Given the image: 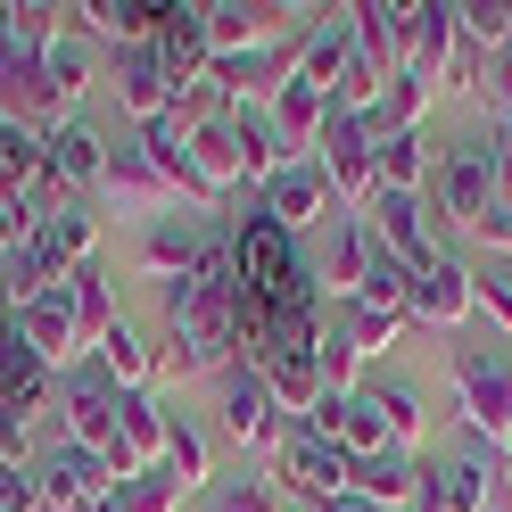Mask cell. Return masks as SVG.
Returning <instances> with one entry per match:
<instances>
[{"label": "cell", "mask_w": 512, "mask_h": 512, "mask_svg": "<svg viewBox=\"0 0 512 512\" xmlns=\"http://www.w3.org/2000/svg\"><path fill=\"white\" fill-rule=\"evenodd\" d=\"M479 273V314L496 323V339L512 347V256H488V265H471Z\"/></svg>", "instance_id": "cell-31"}, {"label": "cell", "mask_w": 512, "mask_h": 512, "mask_svg": "<svg viewBox=\"0 0 512 512\" xmlns=\"http://www.w3.org/2000/svg\"><path fill=\"white\" fill-rule=\"evenodd\" d=\"M446 380H455L463 438L504 455V438H512V347L504 339H446Z\"/></svg>", "instance_id": "cell-1"}, {"label": "cell", "mask_w": 512, "mask_h": 512, "mask_svg": "<svg viewBox=\"0 0 512 512\" xmlns=\"http://www.w3.org/2000/svg\"><path fill=\"white\" fill-rule=\"evenodd\" d=\"M108 91H116V116H133V133L157 124V116L182 100L174 75L157 67V50H116V58H108Z\"/></svg>", "instance_id": "cell-19"}, {"label": "cell", "mask_w": 512, "mask_h": 512, "mask_svg": "<svg viewBox=\"0 0 512 512\" xmlns=\"http://www.w3.org/2000/svg\"><path fill=\"white\" fill-rule=\"evenodd\" d=\"M471 314H479V273L463 265L455 248L438 256V265L413 281V298H405V323H430V331H446V339H463L471 331Z\"/></svg>", "instance_id": "cell-11"}, {"label": "cell", "mask_w": 512, "mask_h": 512, "mask_svg": "<svg viewBox=\"0 0 512 512\" xmlns=\"http://www.w3.org/2000/svg\"><path fill=\"white\" fill-rule=\"evenodd\" d=\"M273 512H323V504H290V496H281V504H273Z\"/></svg>", "instance_id": "cell-41"}, {"label": "cell", "mask_w": 512, "mask_h": 512, "mask_svg": "<svg viewBox=\"0 0 512 512\" xmlns=\"http://www.w3.org/2000/svg\"><path fill=\"white\" fill-rule=\"evenodd\" d=\"M504 471H512V438H504Z\"/></svg>", "instance_id": "cell-42"}, {"label": "cell", "mask_w": 512, "mask_h": 512, "mask_svg": "<svg viewBox=\"0 0 512 512\" xmlns=\"http://www.w3.org/2000/svg\"><path fill=\"white\" fill-rule=\"evenodd\" d=\"M83 512H124V504H116V488H108V496H100V504H83Z\"/></svg>", "instance_id": "cell-40"}, {"label": "cell", "mask_w": 512, "mask_h": 512, "mask_svg": "<svg viewBox=\"0 0 512 512\" xmlns=\"http://www.w3.org/2000/svg\"><path fill=\"white\" fill-rule=\"evenodd\" d=\"M100 199H108V215L116 223H157V215H174V207H190L182 190L166 182V166L141 149V133H124L116 149H108V182H100Z\"/></svg>", "instance_id": "cell-8"}, {"label": "cell", "mask_w": 512, "mask_h": 512, "mask_svg": "<svg viewBox=\"0 0 512 512\" xmlns=\"http://www.w3.org/2000/svg\"><path fill=\"white\" fill-rule=\"evenodd\" d=\"M17 331H25V347L42 356L50 380L83 364V323H75V290H67V281H58V290H42L34 306H17Z\"/></svg>", "instance_id": "cell-15"}, {"label": "cell", "mask_w": 512, "mask_h": 512, "mask_svg": "<svg viewBox=\"0 0 512 512\" xmlns=\"http://www.w3.org/2000/svg\"><path fill=\"white\" fill-rule=\"evenodd\" d=\"M364 223H372V248H389L413 281H422L438 256H446V232H438V215H430V199H422V190H372Z\"/></svg>", "instance_id": "cell-7"}, {"label": "cell", "mask_w": 512, "mask_h": 512, "mask_svg": "<svg viewBox=\"0 0 512 512\" xmlns=\"http://www.w3.org/2000/svg\"><path fill=\"white\" fill-rule=\"evenodd\" d=\"M430 215H438V232L455 223V232H471L479 215L496 207V166H488V133H463V141H446L438 149V166H430Z\"/></svg>", "instance_id": "cell-4"}, {"label": "cell", "mask_w": 512, "mask_h": 512, "mask_svg": "<svg viewBox=\"0 0 512 512\" xmlns=\"http://www.w3.org/2000/svg\"><path fill=\"white\" fill-rule=\"evenodd\" d=\"M174 479L182 496H207L215 488V446H207V430L190 422V413H174V430H166V463H157Z\"/></svg>", "instance_id": "cell-26"}, {"label": "cell", "mask_w": 512, "mask_h": 512, "mask_svg": "<svg viewBox=\"0 0 512 512\" xmlns=\"http://www.w3.org/2000/svg\"><path fill=\"white\" fill-rule=\"evenodd\" d=\"M356 397L380 413V438H389L397 455H422V430H430L422 380H405V372H364V380H356Z\"/></svg>", "instance_id": "cell-17"}, {"label": "cell", "mask_w": 512, "mask_h": 512, "mask_svg": "<svg viewBox=\"0 0 512 512\" xmlns=\"http://www.w3.org/2000/svg\"><path fill=\"white\" fill-rule=\"evenodd\" d=\"M91 364H100V372L116 380L124 397H133V389H157V347H149V339H141L133 323H116V331H108L100 347H91Z\"/></svg>", "instance_id": "cell-27"}, {"label": "cell", "mask_w": 512, "mask_h": 512, "mask_svg": "<svg viewBox=\"0 0 512 512\" xmlns=\"http://www.w3.org/2000/svg\"><path fill=\"white\" fill-rule=\"evenodd\" d=\"M42 83H50L58 124H67V116H83V100L100 91V42H91V34H75V25H58V42L42 50Z\"/></svg>", "instance_id": "cell-18"}, {"label": "cell", "mask_w": 512, "mask_h": 512, "mask_svg": "<svg viewBox=\"0 0 512 512\" xmlns=\"http://www.w3.org/2000/svg\"><path fill=\"white\" fill-rule=\"evenodd\" d=\"M372 157H380V141H372V124L364 116H347V108H331V124L314 133V166H323V182L339 190V215H364L372 207Z\"/></svg>", "instance_id": "cell-9"}, {"label": "cell", "mask_w": 512, "mask_h": 512, "mask_svg": "<svg viewBox=\"0 0 512 512\" xmlns=\"http://www.w3.org/2000/svg\"><path fill=\"white\" fill-rule=\"evenodd\" d=\"M430 166H438L430 133H389L380 157H372V182H380V190H430Z\"/></svg>", "instance_id": "cell-28"}, {"label": "cell", "mask_w": 512, "mask_h": 512, "mask_svg": "<svg viewBox=\"0 0 512 512\" xmlns=\"http://www.w3.org/2000/svg\"><path fill=\"white\" fill-rule=\"evenodd\" d=\"M281 430H290V413L273 405L265 372H256V364H232V372H223V438H240L248 455H273Z\"/></svg>", "instance_id": "cell-14"}, {"label": "cell", "mask_w": 512, "mask_h": 512, "mask_svg": "<svg viewBox=\"0 0 512 512\" xmlns=\"http://www.w3.org/2000/svg\"><path fill=\"white\" fill-rule=\"evenodd\" d=\"M488 166H496V199H512V124L488 133Z\"/></svg>", "instance_id": "cell-36"}, {"label": "cell", "mask_w": 512, "mask_h": 512, "mask_svg": "<svg viewBox=\"0 0 512 512\" xmlns=\"http://www.w3.org/2000/svg\"><path fill=\"white\" fill-rule=\"evenodd\" d=\"M314 372H323V389H356V380H364V347H356V331H347V314L331 306L323 314V339H314Z\"/></svg>", "instance_id": "cell-30"}, {"label": "cell", "mask_w": 512, "mask_h": 512, "mask_svg": "<svg viewBox=\"0 0 512 512\" xmlns=\"http://www.w3.org/2000/svg\"><path fill=\"white\" fill-rule=\"evenodd\" d=\"M207 248H215V223H207V207H174V215L141 223L133 256H124V273H133V281H157V290H174V281H182L190 265H199Z\"/></svg>", "instance_id": "cell-6"}, {"label": "cell", "mask_w": 512, "mask_h": 512, "mask_svg": "<svg viewBox=\"0 0 512 512\" xmlns=\"http://www.w3.org/2000/svg\"><path fill=\"white\" fill-rule=\"evenodd\" d=\"M0 323H17V306H9V273H0Z\"/></svg>", "instance_id": "cell-39"}, {"label": "cell", "mask_w": 512, "mask_h": 512, "mask_svg": "<svg viewBox=\"0 0 512 512\" xmlns=\"http://www.w3.org/2000/svg\"><path fill=\"white\" fill-rule=\"evenodd\" d=\"M116 380L100 372V364H75V372H58L50 380V413H58V422H50V438H67V446H83V455H116Z\"/></svg>", "instance_id": "cell-3"}, {"label": "cell", "mask_w": 512, "mask_h": 512, "mask_svg": "<svg viewBox=\"0 0 512 512\" xmlns=\"http://www.w3.org/2000/svg\"><path fill=\"white\" fill-rule=\"evenodd\" d=\"M265 479H273V496H290V504H331V496H347V455L331 438H314L306 422H290L281 446L265 455Z\"/></svg>", "instance_id": "cell-5"}, {"label": "cell", "mask_w": 512, "mask_h": 512, "mask_svg": "<svg viewBox=\"0 0 512 512\" xmlns=\"http://www.w3.org/2000/svg\"><path fill=\"white\" fill-rule=\"evenodd\" d=\"M108 149H116V141H108L91 116H67V124L42 141V166H50V182L67 190V199H83V190L108 182Z\"/></svg>", "instance_id": "cell-16"}, {"label": "cell", "mask_w": 512, "mask_h": 512, "mask_svg": "<svg viewBox=\"0 0 512 512\" xmlns=\"http://www.w3.org/2000/svg\"><path fill=\"white\" fill-rule=\"evenodd\" d=\"M463 58V17H455V0H422V17H413V50H405V83H430L438 91V75Z\"/></svg>", "instance_id": "cell-21"}, {"label": "cell", "mask_w": 512, "mask_h": 512, "mask_svg": "<svg viewBox=\"0 0 512 512\" xmlns=\"http://www.w3.org/2000/svg\"><path fill=\"white\" fill-rule=\"evenodd\" d=\"M413 488H422V455H397V446H380V455L347 463V496H364V504H380V512H405Z\"/></svg>", "instance_id": "cell-24"}, {"label": "cell", "mask_w": 512, "mask_h": 512, "mask_svg": "<svg viewBox=\"0 0 512 512\" xmlns=\"http://www.w3.org/2000/svg\"><path fill=\"white\" fill-rule=\"evenodd\" d=\"M108 488H116V479H108L100 455H83V446H67V438H42V455H34L42 512H83V504H100Z\"/></svg>", "instance_id": "cell-12"}, {"label": "cell", "mask_w": 512, "mask_h": 512, "mask_svg": "<svg viewBox=\"0 0 512 512\" xmlns=\"http://www.w3.org/2000/svg\"><path fill=\"white\" fill-rule=\"evenodd\" d=\"M323 512H380V504H364V496H331Z\"/></svg>", "instance_id": "cell-38"}, {"label": "cell", "mask_w": 512, "mask_h": 512, "mask_svg": "<svg viewBox=\"0 0 512 512\" xmlns=\"http://www.w3.org/2000/svg\"><path fill=\"white\" fill-rule=\"evenodd\" d=\"M67 17H75V34H91L100 50H149L157 25H166L157 0H83V9H67Z\"/></svg>", "instance_id": "cell-22"}, {"label": "cell", "mask_w": 512, "mask_h": 512, "mask_svg": "<svg viewBox=\"0 0 512 512\" xmlns=\"http://www.w3.org/2000/svg\"><path fill=\"white\" fill-rule=\"evenodd\" d=\"M306 265H314L323 306H347V298L364 290V273H372V223L364 215H339L323 240H306Z\"/></svg>", "instance_id": "cell-13"}, {"label": "cell", "mask_w": 512, "mask_h": 512, "mask_svg": "<svg viewBox=\"0 0 512 512\" xmlns=\"http://www.w3.org/2000/svg\"><path fill=\"white\" fill-rule=\"evenodd\" d=\"M116 504L124 512H182V488L166 471H133V479H116Z\"/></svg>", "instance_id": "cell-32"}, {"label": "cell", "mask_w": 512, "mask_h": 512, "mask_svg": "<svg viewBox=\"0 0 512 512\" xmlns=\"http://www.w3.org/2000/svg\"><path fill=\"white\" fill-rule=\"evenodd\" d=\"M0 405H17V413H42L50 405V372H42L34 347H25L17 323H0Z\"/></svg>", "instance_id": "cell-25"}, {"label": "cell", "mask_w": 512, "mask_h": 512, "mask_svg": "<svg viewBox=\"0 0 512 512\" xmlns=\"http://www.w3.org/2000/svg\"><path fill=\"white\" fill-rule=\"evenodd\" d=\"M149 50H157V67L174 75V91L207 83V67H215V50H207V9H199V0H190V9H182V0H166V25H157Z\"/></svg>", "instance_id": "cell-20"}, {"label": "cell", "mask_w": 512, "mask_h": 512, "mask_svg": "<svg viewBox=\"0 0 512 512\" xmlns=\"http://www.w3.org/2000/svg\"><path fill=\"white\" fill-rule=\"evenodd\" d=\"M25 240H34V232H25V215L9 207V190H0V265H9V256H17Z\"/></svg>", "instance_id": "cell-37"}, {"label": "cell", "mask_w": 512, "mask_h": 512, "mask_svg": "<svg viewBox=\"0 0 512 512\" xmlns=\"http://www.w3.org/2000/svg\"><path fill=\"white\" fill-rule=\"evenodd\" d=\"M496 488H504V455L479 438H455L422 455V488L405 512H496Z\"/></svg>", "instance_id": "cell-2"}, {"label": "cell", "mask_w": 512, "mask_h": 512, "mask_svg": "<svg viewBox=\"0 0 512 512\" xmlns=\"http://www.w3.org/2000/svg\"><path fill=\"white\" fill-rule=\"evenodd\" d=\"M479 100L496 108V124H512V50H504V58H488V83H479Z\"/></svg>", "instance_id": "cell-35"}, {"label": "cell", "mask_w": 512, "mask_h": 512, "mask_svg": "<svg viewBox=\"0 0 512 512\" xmlns=\"http://www.w3.org/2000/svg\"><path fill=\"white\" fill-rule=\"evenodd\" d=\"M339 314H347V331H356V347H364V356L397 347V331H405V314H380V306H339Z\"/></svg>", "instance_id": "cell-33"}, {"label": "cell", "mask_w": 512, "mask_h": 512, "mask_svg": "<svg viewBox=\"0 0 512 512\" xmlns=\"http://www.w3.org/2000/svg\"><path fill=\"white\" fill-rule=\"evenodd\" d=\"M347 58H356V25H347V9H314V25H306V42H298V83H314V91H339V75H347Z\"/></svg>", "instance_id": "cell-23"}, {"label": "cell", "mask_w": 512, "mask_h": 512, "mask_svg": "<svg viewBox=\"0 0 512 512\" xmlns=\"http://www.w3.org/2000/svg\"><path fill=\"white\" fill-rule=\"evenodd\" d=\"M67 290H75V323H83V356H91V347L124 323V314H116V290H108V265L91 256L83 273H67Z\"/></svg>", "instance_id": "cell-29"}, {"label": "cell", "mask_w": 512, "mask_h": 512, "mask_svg": "<svg viewBox=\"0 0 512 512\" xmlns=\"http://www.w3.org/2000/svg\"><path fill=\"white\" fill-rule=\"evenodd\" d=\"M273 479H223V488H207V512H273Z\"/></svg>", "instance_id": "cell-34"}, {"label": "cell", "mask_w": 512, "mask_h": 512, "mask_svg": "<svg viewBox=\"0 0 512 512\" xmlns=\"http://www.w3.org/2000/svg\"><path fill=\"white\" fill-rule=\"evenodd\" d=\"M256 207H265L281 232H298V240H323L331 223H339V190L323 182V166H314V157H290V166H281L265 190H256Z\"/></svg>", "instance_id": "cell-10"}]
</instances>
